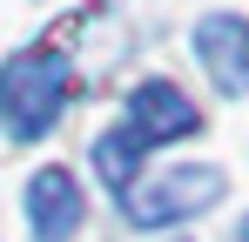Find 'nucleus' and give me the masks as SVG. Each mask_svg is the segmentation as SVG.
Wrapping results in <instances>:
<instances>
[{"label":"nucleus","instance_id":"1","mask_svg":"<svg viewBox=\"0 0 249 242\" xmlns=\"http://www.w3.org/2000/svg\"><path fill=\"white\" fill-rule=\"evenodd\" d=\"M68 87H74V68L61 47H20L0 61V121L14 141H41L47 128L68 108Z\"/></svg>","mask_w":249,"mask_h":242},{"label":"nucleus","instance_id":"2","mask_svg":"<svg viewBox=\"0 0 249 242\" xmlns=\"http://www.w3.org/2000/svg\"><path fill=\"white\" fill-rule=\"evenodd\" d=\"M215 195H222V168L182 161V168H168V175H155V182L128 189V222H135V229H168V222L202 215Z\"/></svg>","mask_w":249,"mask_h":242},{"label":"nucleus","instance_id":"6","mask_svg":"<svg viewBox=\"0 0 249 242\" xmlns=\"http://www.w3.org/2000/svg\"><path fill=\"white\" fill-rule=\"evenodd\" d=\"M142 155H148V148H142L128 128H108V135L94 141V168H101V182H108L115 195H128V189H135V168H142Z\"/></svg>","mask_w":249,"mask_h":242},{"label":"nucleus","instance_id":"7","mask_svg":"<svg viewBox=\"0 0 249 242\" xmlns=\"http://www.w3.org/2000/svg\"><path fill=\"white\" fill-rule=\"evenodd\" d=\"M236 242H249V222H243V229H236Z\"/></svg>","mask_w":249,"mask_h":242},{"label":"nucleus","instance_id":"3","mask_svg":"<svg viewBox=\"0 0 249 242\" xmlns=\"http://www.w3.org/2000/svg\"><path fill=\"white\" fill-rule=\"evenodd\" d=\"M128 135L142 141V148H155V141H175V135H196L202 115H196V101L182 94V87H168V81H142L135 94H128Z\"/></svg>","mask_w":249,"mask_h":242},{"label":"nucleus","instance_id":"5","mask_svg":"<svg viewBox=\"0 0 249 242\" xmlns=\"http://www.w3.org/2000/svg\"><path fill=\"white\" fill-rule=\"evenodd\" d=\"M27 229H34V242H68L81 229V189L68 168H41L27 182Z\"/></svg>","mask_w":249,"mask_h":242},{"label":"nucleus","instance_id":"4","mask_svg":"<svg viewBox=\"0 0 249 242\" xmlns=\"http://www.w3.org/2000/svg\"><path fill=\"white\" fill-rule=\"evenodd\" d=\"M196 54L222 94H249V20L243 14H209L196 27Z\"/></svg>","mask_w":249,"mask_h":242}]
</instances>
